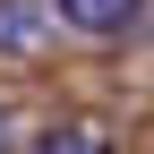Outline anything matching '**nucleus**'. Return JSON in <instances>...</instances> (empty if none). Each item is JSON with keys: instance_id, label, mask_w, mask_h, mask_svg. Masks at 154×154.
<instances>
[{"instance_id": "obj_1", "label": "nucleus", "mask_w": 154, "mask_h": 154, "mask_svg": "<svg viewBox=\"0 0 154 154\" xmlns=\"http://www.w3.org/2000/svg\"><path fill=\"white\" fill-rule=\"evenodd\" d=\"M51 9H60V26L94 34V43H111V34L137 26V0H51Z\"/></svg>"}, {"instance_id": "obj_2", "label": "nucleus", "mask_w": 154, "mask_h": 154, "mask_svg": "<svg viewBox=\"0 0 154 154\" xmlns=\"http://www.w3.org/2000/svg\"><path fill=\"white\" fill-rule=\"evenodd\" d=\"M51 17L60 9H34V0H0V51H34L51 34Z\"/></svg>"}, {"instance_id": "obj_3", "label": "nucleus", "mask_w": 154, "mask_h": 154, "mask_svg": "<svg viewBox=\"0 0 154 154\" xmlns=\"http://www.w3.org/2000/svg\"><path fill=\"white\" fill-rule=\"evenodd\" d=\"M17 154H111V128L103 120H69V128H43V137L17 146Z\"/></svg>"}, {"instance_id": "obj_4", "label": "nucleus", "mask_w": 154, "mask_h": 154, "mask_svg": "<svg viewBox=\"0 0 154 154\" xmlns=\"http://www.w3.org/2000/svg\"><path fill=\"white\" fill-rule=\"evenodd\" d=\"M0 154H9V111H0Z\"/></svg>"}]
</instances>
